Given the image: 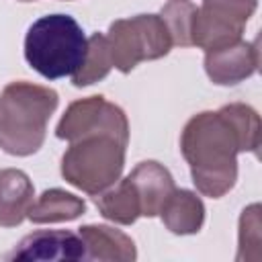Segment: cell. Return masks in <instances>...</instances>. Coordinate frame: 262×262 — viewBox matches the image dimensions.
I'll return each mask as SVG.
<instances>
[{
	"label": "cell",
	"mask_w": 262,
	"mask_h": 262,
	"mask_svg": "<svg viewBox=\"0 0 262 262\" xmlns=\"http://www.w3.org/2000/svg\"><path fill=\"white\" fill-rule=\"evenodd\" d=\"M33 184L23 170H0V225H20L33 205Z\"/></svg>",
	"instance_id": "12"
},
{
	"label": "cell",
	"mask_w": 262,
	"mask_h": 262,
	"mask_svg": "<svg viewBox=\"0 0 262 262\" xmlns=\"http://www.w3.org/2000/svg\"><path fill=\"white\" fill-rule=\"evenodd\" d=\"M172 45L190 47L192 45V25L196 16V6L188 0H170L160 12Z\"/></svg>",
	"instance_id": "17"
},
{
	"label": "cell",
	"mask_w": 262,
	"mask_h": 262,
	"mask_svg": "<svg viewBox=\"0 0 262 262\" xmlns=\"http://www.w3.org/2000/svg\"><path fill=\"white\" fill-rule=\"evenodd\" d=\"M57 100V92L47 86L10 82L0 94V147L12 156L35 154L45 141Z\"/></svg>",
	"instance_id": "2"
},
{
	"label": "cell",
	"mask_w": 262,
	"mask_h": 262,
	"mask_svg": "<svg viewBox=\"0 0 262 262\" xmlns=\"http://www.w3.org/2000/svg\"><path fill=\"white\" fill-rule=\"evenodd\" d=\"M115 131L129 135V123L125 113L108 102L104 96H88L68 106L61 121L57 123L55 135L66 141H74L90 131Z\"/></svg>",
	"instance_id": "7"
},
{
	"label": "cell",
	"mask_w": 262,
	"mask_h": 262,
	"mask_svg": "<svg viewBox=\"0 0 262 262\" xmlns=\"http://www.w3.org/2000/svg\"><path fill=\"white\" fill-rule=\"evenodd\" d=\"M205 70L215 84H237L250 78L258 70V49L256 41H235L231 45L207 51Z\"/></svg>",
	"instance_id": "9"
},
{
	"label": "cell",
	"mask_w": 262,
	"mask_h": 262,
	"mask_svg": "<svg viewBox=\"0 0 262 262\" xmlns=\"http://www.w3.org/2000/svg\"><path fill=\"white\" fill-rule=\"evenodd\" d=\"M86 211V205L80 196L66 192L61 188L45 190L33 205L29 207L27 217L33 223H59V221H72L80 217Z\"/></svg>",
	"instance_id": "14"
},
{
	"label": "cell",
	"mask_w": 262,
	"mask_h": 262,
	"mask_svg": "<svg viewBox=\"0 0 262 262\" xmlns=\"http://www.w3.org/2000/svg\"><path fill=\"white\" fill-rule=\"evenodd\" d=\"M160 215H162L164 225L172 233L188 235V233H196L201 229V225L205 221V207L194 192L174 188L172 194L168 196V201L164 203Z\"/></svg>",
	"instance_id": "13"
},
{
	"label": "cell",
	"mask_w": 262,
	"mask_h": 262,
	"mask_svg": "<svg viewBox=\"0 0 262 262\" xmlns=\"http://www.w3.org/2000/svg\"><path fill=\"white\" fill-rule=\"evenodd\" d=\"M137 192L141 215L143 217H156L160 215L164 203L174 190V180L170 172L158 164V162H141L137 168L127 176Z\"/></svg>",
	"instance_id": "10"
},
{
	"label": "cell",
	"mask_w": 262,
	"mask_h": 262,
	"mask_svg": "<svg viewBox=\"0 0 262 262\" xmlns=\"http://www.w3.org/2000/svg\"><path fill=\"white\" fill-rule=\"evenodd\" d=\"M256 0H203L192 25V45L213 51L242 39Z\"/></svg>",
	"instance_id": "6"
},
{
	"label": "cell",
	"mask_w": 262,
	"mask_h": 262,
	"mask_svg": "<svg viewBox=\"0 0 262 262\" xmlns=\"http://www.w3.org/2000/svg\"><path fill=\"white\" fill-rule=\"evenodd\" d=\"M113 63H111V55H108V47H106V39L102 33H94L88 39V47H86V57L80 66V70L72 76L74 86H88L94 84L98 80H102L108 72H111Z\"/></svg>",
	"instance_id": "16"
},
{
	"label": "cell",
	"mask_w": 262,
	"mask_h": 262,
	"mask_svg": "<svg viewBox=\"0 0 262 262\" xmlns=\"http://www.w3.org/2000/svg\"><path fill=\"white\" fill-rule=\"evenodd\" d=\"M20 2H31V0H20Z\"/></svg>",
	"instance_id": "19"
},
{
	"label": "cell",
	"mask_w": 262,
	"mask_h": 262,
	"mask_svg": "<svg viewBox=\"0 0 262 262\" xmlns=\"http://www.w3.org/2000/svg\"><path fill=\"white\" fill-rule=\"evenodd\" d=\"M111 63L127 74L139 61L164 57L172 39L160 14H137L131 18H119L108 27L104 35Z\"/></svg>",
	"instance_id": "5"
},
{
	"label": "cell",
	"mask_w": 262,
	"mask_h": 262,
	"mask_svg": "<svg viewBox=\"0 0 262 262\" xmlns=\"http://www.w3.org/2000/svg\"><path fill=\"white\" fill-rule=\"evenodd\" d=\"M127 141L129 135L106 129L90 131L70 141L61 158L63 178L88 194L111 188L123 172Z\"/></svg>",
	"instance_id": "4"
},
{
	"label": "cell",
	"mask_w": 262,
	"mask_h": 262,
	"mask_svg": "<svg viewBox=\"0 0 262 262\" xmlns=\"http://www.w3.org/2000/svg\"><path fill=\"white\" fill-rule=\"evenodd\" d=\"M94 205L98 207L102 217H106L115 223H121V225H131L137 221V217H141L139 199H137V192L129 178L121 180L111 190L106 188V190L94 194Z\"/></svg>",
	"instance_id": "15"
},
{
	"label": "cell",
	"mask_w": 262,
	"mask_h": 262,
	"mask_svg": "<svg viewBox=\"0 0 262 262\" xmlns=\"http://www.w3.org/2000/svg\"><path fill=\"white\" fill-rule=\"evenodd\" d=\"M84 242L78 233L66 229H39L20 239L6 260H80Z\"/></svg>",
	"instance_id": "8"
},
{
	"label": "cell",
	"mask_w": 262,
	"mask_h": 262,
	"mask_svg": "<svg viewBox=\"0 0 262 262\" xmlns=\"http://www.w3.org/2000/svg\"><path fill=\"white\" fill-rule=\"evenodd\" d=\"M78 235L84 242V258L88 260H135V244L121 229L108 225H84Z\"/></svg>",
	"instance_id": "11"
},
{
	"label": "cell",
	"mask_w": 262,
	"mask_h": 262,
	"mask_svg": "<svg viewBox=\"0 0 262 262\" xmlns=\"http://www.w3.org/2000/svg\"><path fill=\"white\" fill-rule=\"evenodd\" d=\"M88 39L70 14L37 18L25 37V59L47 80L74 76L86 57Z\"/></svg>",
	"instance_id": "3"
},
{
	"label": "cell",
	"mask_w": 262,
	"mask_h": 262,
	"mask_svg": "<svg viewBox=\"0 0 262 262\" xmlns=\"http://www.w3.org/2000/svg\"><path fill=\"white\" fill-rule=\"evenodd\" d=\"M235 260H260V207L244 209L239 219V250Z\"/></svg>",
	"instance_id": "18"
},
{
	"label": "cell",
	"mask_w": 262,
	"mask_h": 262,
	"mask_svg": "<svg viewBox=\"0 0 262 262\" xmlns=\"http://www.w3.org/2000/svg\"><path fill=\"white\" fill-rule=\"evenodd\" d=\"M260 145V119L246 104H227L217 113L194 115L180 137V149L190 166L199 192L223 196L237 178L235 156L256 151Z\"/></svg>",
	"instance_id": "1"
}]
</instances>
